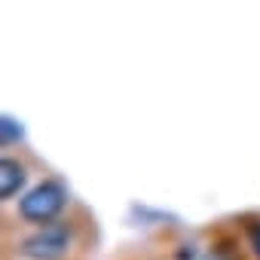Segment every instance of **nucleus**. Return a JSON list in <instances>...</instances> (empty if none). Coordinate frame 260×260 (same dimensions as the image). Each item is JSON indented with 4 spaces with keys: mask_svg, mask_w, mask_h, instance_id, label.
Returning a JSON list of instances; mask_svg holds the SVG:
<instances>
[{
    "mask_svg": "<svg viewBox=\"0 0 260 260\" xmlns=\"http://www.w3.org/2000/svg\"><path fill=\"white\" fill-rule=\"evenodd\" d=\"M64 205H68V190H64L58 181H43V184H37L31 193L22 196L19 214H22V220L43 226V223H52V220L61 214Z\"/></svg>",
    "mask_w": 260,
    "mask_h": 260,
    "instance_id": "f257e3e1",
    "label": "nucleus"
},
{
    "mask_svg": "<svg viewBox=\"0 0 260 260\" xmlns=\"http://www.w3.org/2000/svg\"><path fill=\"white\" fill-rule=\"evenodd\" d=\"M71 226L68 223H43L22 242V254L31 260H61L71 251Z\"/></svg>",
    "mask_w": 260,
    "mask_h": 260,
    "instance_id": "f03ea898",
    "label": "nucleus"
},
{
    "mask_svg": "<svg viewBox=\"0 0 260 260\" xmlns=\"http://www.w3.org/2000/svg\"><path fill=\"white\" fill-rule=\"evenodd\" d=\"M25 166L19 159H4L0 162V199H13L22 187H25Z\"/></svg>",
    "mask_w": 260,
    "mask_h": 260,
    "instance_id": "7ed1b4c3",
    "label": "nucleus"
},
{
    "mask_svg": "<svg viewBox=\"0 0 260 260\" xmlns=\"http://www.w3.org/2000/svg\"><path fill=\"white\" fill-rule=\"evenodd\" d=\"M22 138V122H16L13 116H4V144H13Z\"/></svg>",
    "mask_w": 260,
    "mask_h": 260,
    "instance_id": "20e7f679",
    "label": "nucleus"
},
{
    "mask_svg": "<svg viewBox=\"0 0 260 260\" xmlns=\"http://www.w3.org/2000/svg\"><path fill=\"white\" fill-rule=\"evenodd\" d=\"M245 233H248V242H251V251H254V257L260 260V220H248Z\"/></svg>",
    "mask_w": 260,
    "mask_h": 260,
    "instance_id": "39448f33",
    "label": "nucleus"
},
{
    "mask_svg": "<svg viewBox=\"0 0 260 260\" xmlns=\"http://www.w3.org/2000/svg\"><path fill=\"white\" fill-rule=\"evenodd\" d=\"M205 260H239L233 251H226V248H211V254L205 257Z\"/></svg>",
    "mask_w": 260,
    "mask_h": 260,
    "instance_id": "423d86ee",
    "label": "nucleus"
}]
</instances>
